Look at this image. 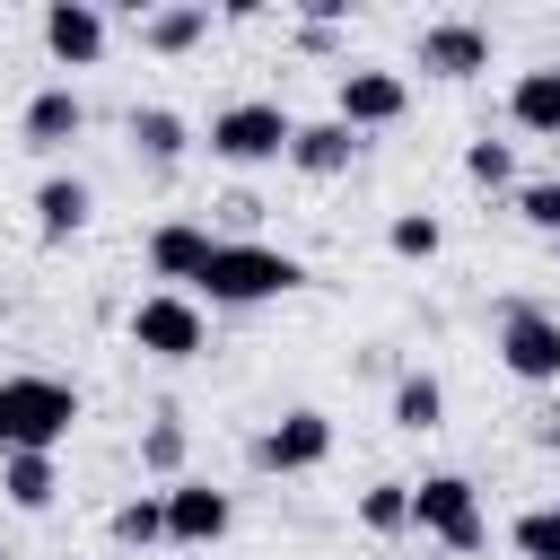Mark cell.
<instances>
[{
	"mask_svg": "<svg viewBox=\"0 0 560 560\" xmlns=\"http://www.w3.org/2000/svg\"><path fill=\"white\" fill-rule=\"evenodd\" d=\"M298 280H306V271H298L280 245H254V236H219V254L201 262V280H192V289H201L210 306H262V298H289Z\"/></svg>",
	"mask_w": 560,
	"mask_h": 560,
	"instance_id": "1",
	"label": "cell"
},
{
	"mask_svg": "<svg viewBox=\"0 0 560 560\" xmlns=\"http://www.w3.org/2000/svg\"><path fill=\"white\" fill-rule=\"evenodd\" d=\"M79 420V394L61 376H0V455H52Z\"/></svg>",
	"mask_w": 560,
	"mask_h": 560,
	"instance_id": "2",
	"label": "cell"
},
{
	"mask_svg": "<svg viewBox=\"0 0 560 560\" xmlns=\"http://www.w3.org/2000/svg\"><path fill=\"white\" fill-rule=\"evenodd\" d=\"M210 158L219 166H271V158H289V140H298V122H289V105H271V96H236V105H219L210 114Z\"/></svg>",
	"mask_w": 560,
	"mask_h": 560,
	"instance_id": "3",
	"label": "cell"
},
{
	"mask_svg": "<svg viewBox=\"0 0 560 560\" xmlns=\"http://www.w3.org/2000/svg\"><path fill=\"white\" fill-rule=\"evenodd\" d=\"M411 525H420L429 542H446V551H481V542H490L481 490H472L464 472H429V481H411Z\"/></svg>",
	"mask_w": 560,
	"mask_h": 560,
	"instance_id": "4",
	"label": "cell"
},
{
	"mask_svg": "<svg viewBox=\"0 0 560 560\" xmlns=\"http://www.w3.org/2000/svg\"><path fill=\"white\" fill-rule=\"evenodd\" d=\"M499 368L516 385H560V315L551 306H499Z\"/></svg>",
	"mask_w": 560,
	"mask_h": 560,
	"instance_id": "5",
	"label": "cell"
},
{
	"mask_svg": "<svg viewBox=\"0 0 560 560\" xmlns=\"http://www.w3.org/2000/svg\"><path fill=\"white\" fill-rule=\"evenodd\" d=\"M201 341H210V324H201V306H192L184 289H158V298L131 306V350H149V359H192Z\"/></svg>",
	"mask_w": 560,
	"mask_h": 560,
	"instance_id": "6",
	"label": "cell"
},
{
	"mask_svg": "<svg viewBox=\"0 0 560 560\" xmlns=\"http://www.w3.org/2000/svg\"><path fill=\"white\" fill-rule=\"evenodd\" d=\"M402 105H411L402 70H341L332 79V114L350 131H385V122H402Z\"/></svg>",
	"mask_w": 560,
	"mask_h": 560,
	"instance_id": "7",
	"label": "cell"
},
{
	"mask_svg": "<svg viewBox=\"0 0 560 560\" xmlns=\"http://www.w3.org/2000/svg\"><path fill=\"white\" fill-rule=\"evenodd\" d=\"M228 525H236L228 490H210V481H166V542H175V551H210Z\"/></svg>",
	"mask_w": 560,
	"mask_h": 560,
	"instance_id": "8",
	"label": "cell"
},
{
	"mask_svg": "<svg viewBox=\"0 0 560 560\" xmlns=\"http://www.w3.org/2000/svg\"><path fill=\"white\" fill-rule=\"evenodd\" d=\"M324 455H332V420L324 411H280V429L254 438V464L262 472H315Z\"/></svg>",
	"mask_w": 560,
	"mask_h": 560,
	"instance_id": "9",
	"label": "cell"
},
{
	"mask_svg": "<svg viewBox=\"0 0 560 560\" xmlns=\"http://www.w3.org/2000/svg\"><path fill=\"white\" fill-rule=\"evenodd\" d=\"M420 70H429V79H472V70H490V26H472V18L420 26Z\"/></svg>",
	"mask_w": 560,
	"mask_h": 560,
	"instance_id": "10",
	"label": "cell"
},
{
	"mask_svg": "<svg viewBox=\"0 0 560 560\" xmlns=\"http://www.w3.org/2000/svg\"><path fill=\"white\" fill-rule=\"evenodd\" d=\"M44 52H52L61 70H88V61L105 52V9H96V0H52V9H44Z\"/></svg>",
	"mask_w": 560,
	"mask_h": 560,
	"instance_id": "11",
	"label": "cell"
},
{
	"mask_svg": "<svg viewBox=\"0 0 560 560\" xmlns=\"http://www.w3.org/2000/svg\"><path fill=\"white\" fill-rule=\"evenodd\" d=\"M26 149H70L79 131H88V105L70 96V88H44V96H26Z\"/></svg>",
	"mask_w": 560,
	"mask_h": 560,
	"instance_id": "12",
	"label": "cell"
},
{
	"mask_svg": "<svg viewBox=\"0 0 560 560\" xmlns=\"http://www.w3.org/2000/svg\"><path fill=\"white\" fill-rule=\"evenodd\" d=\"M350 158H359V131H350L341 114H332V122H298V140H289V166H298V175H341Z\"/></svg>",
	"mask_w": 560,
	"mask_h": 560,
	"instance_id": "13",
	"label": "cell"
},
{
	"mask_svg": "<svg viewBox=\"0 0 560 560\" xmlns=\"http://www.w3.org/2000/svg\"><path fill=\"white\" fill-rule=\"evenodd\" d=\"M219 254V236L210 228H192V219H166L158 236H149V262H158V280H201V262Z\"/></svg>",
	"mask_w": 560,
	"mask_h": 560,
	"instance_id": "14",
	"label": "cell"
},
{
	"mask_svg": "<svg viewBox=\"0 0 560 560\" xmlns=\"http://www.w3.org/2000/svg\"><path fill=\"white\" fill-rule=\"evenodd\" d=\"M210 35V0H166V9H140V44L149 52H192Z\"/></svg>",
	"mask_w": 560,
	"mask_h": 560,
	"instance_id": "15",
	"label": "cell"
},
{
	"mask_svg": "<svg viewBox=\"0 0 560 560\" xmlns=\"http://www.w3.org/2000/svg\"><path fill=\"white\" fill-rule=\"evenodd\" d=\"M88 210H96V192H88L79 175H44V184H35V228H44L52 245H61V236H79V228H88Z\"/></svg>",
	"mask_w": 560,
	"mask_h": 560,
	"instance_id": "16",
	"label": "cell"
},
{
	"mask_svg": "<svg viewBox=\"0 0 560 560\" xmlns=\"http://www.w3.org/2000/svg\"><path fill=\"white\" fill-rule=\"evenodd\" d=\"M508 122L560 140V70H516V88H508Z\"/></svg>",
	"mask_w": 560,
	"mask_h": 560,
	"instance_id": "17",
	"label": "cell"
},
{
	"mask_svg": "<svg viewBox=\"0 0 560 560\" xmlns=\"http://www.w3.org/2000/svg\"><path fill=\"white\" fill-rule=\"evenodd\" d=\"M131 149H140L149 166H175V158L192 149V122H184L175 105H131Z\"/></svg>",
	"mask_w": 560,
	"mask_h": 560,
	"instance_id": "18",
	"label": "cell"
},
{
	"mask_svg": "<svg viewBox=\"0 0 560 560\" xmlns=\"http://www.w3.org/2000/svg\"><path fill=\"white\" fill-rule=\"evenodd\" d=\"M0 490H9V508L44 516L61 499V472H52V455H0Z\"/></svg>",
	"mask_w": 560,
	"mask_h": 560,
	"instance_id": "19",
	"label": "cell"
},
{
	"mask_svg": "<svg viewBox=\"0 0 560 560\" xmlns=\"http://www.w3.org/2000/svg\"><path fill=\"white\" fill-rule=\"evenodd\" d=\"M438 420H446V385H438L429 368H411V376L394 385V429L420 438V429H438Z\"/></svg>",
	"mask_w": 560,
	"mask_h": 560,
	"instance_id": "20",
	"label": "cell"
},
{
	"mask_svg": "<svg viewBox=\"0 0 560 560\" xmlns=\"http://www.w3.org/2000/svg\"><path fill=\"white\" fill-rule=\"evenodd\" d=\"M114 542H122V551H149V542H166V490H140V499H122V508H114Z\"/></svg>",
	"mask_w": 560,
	"mask_h": 560,
	"instance_id": "21",
	"label": "cell"
},
{
	"mask_svg": "<svg viewBox=\"0 0 560 560\" xmlns=\"http://www.w3.org/2000/svg\"><path fill=\"white\" fill-rule=\"evenodd\" d=\"M359 525H368V534H402V525H411V481H376V490L359 499Z\"/></svg>",
	"mask_w": 560,
	"mask_h": 560,
	"instance_id": "22",
	"label": "cell"
},
{
	"mask_svg": "<svg viewBox=\"0 0 560 560\" xmlns=\"http://www.w3.org/2000/svg\"><path fill=\"white\" fill-rule=\"evenodd\" d=\"M508 542H516V560H560V508H525L508 525Z\"/></svg>",
	"mask_w": 560,
	"mask_h": 560,
	"instance_id": "23",
	"label": "cell"
},
{
	"mask_svg": "<svg viewBox=\"0 0 560 560\" xmlns=\"http://www.w3.org/2000/svg\"><path fill=\"white\" fill-rule=\"evenodd\" d=\"M385 245H394L402 262H429V254H438V219H429V210H402V219L385 228Z\"/></svg>",
	"mask_w": 560,
	"mask_h": 560,
	"instance_id": "24",
	"label": "cell"
},
{
	"mask_svg": "<svg viewBox=\"0 0 560 560\" xmlns=\"http://www.w3.org/2000/svg\"><path fill=\"white\" fill-rule=\"evenodd\" d=\"M516 219H525V228H542V236H560V175L525 184V192H516Z\"/></svg>",
	"mask_w": 560,
	"mask_h": 560,
	"instance_id": "25",
	"label": "cell"
},
{
	"mask_svg": "<svg viewBox=\"0 0 560 560\" xmlns=\"http://www.w3.org/2000/svg\"><path fill=\"white\" fill-rule=\"evenodd\" d=\"M464 175H472V184H508V175H516L508 140H472V149H464Z\"/></svg>",
	"mask_w": 560,
	"mask_h": 560,
	"instance_id": "26",
	"label": "cell"
},
{
	"mask_svg": "<svg viewBox=\"0 0 560 560\" xmlns=\"http://www.w3.org/2000/svg\"><path fill=\"white\" fill-rule=\"evenodd\" d=\"M140 464H149V472H166V481H175V464H184V429H175V420H158V429H149V438H140Z\"/></svg>",
	"mask_w": 560,
	"mask_h": 560,
	"instance_id": "27",
	"label": "cell"
},
{
	"mask_svg": "<svg viewBox=\"0 0 560 560\" xmlns=\"http://www.w3.org/2000/svg\"><path fill=\"white\" fill-rule=\"evenodd\" d=\"M0 560H9V551H0Z\"/></svg>",
	"mask_w": 560,
	"mask_h": 560,
	"instance_id": "28",
	"label": "cell"
}]
</instances>
